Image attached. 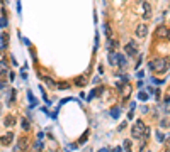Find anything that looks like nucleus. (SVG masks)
<instances>
[{
  "instance_id": "nucleus-1",
  "label": "nucleus",
  "mask_w": 170,
  "mask_h": 152,
  "mask_svg": "<svg viewBox=\"0 0 170 152\" xmlns=\"http://www.w3.org/2000/svg\"><path fill=\"white\" fill-rule=\"evenodd\" d=\"M148 66L155 73H167V69H168V61L163 59V58H158V59H155V61H152Z\"/></svg>"
},
{
  "instance_id": "nucleus-2",
  "label": "nucleus",
  "mask_w": 170,
  "mask_h": 152,
  "mask_svg": "<svg viewBox=\"0 0 170 152\" xmlns=\"http://www.w3.org/2000/svg\"><path fill=\"white\" fill-rule=\"evenodd\" d=\"M143 130H145V123L141 120H136L133 128H131V134H133V137L140 139V137H143Z\"/></svg>"
},
{
  "instance_id": "nucleus-3",
  "label": "nucleus",
  "mask_w": 170,
  "mask_h": 152,
  "mask_svg": "<svg viewBox=\"0 0 170 152\" xmlns=\"http://www.w3.org/2000/svg\"><path fill=\"white\" fill-rule=\"evenodd\" d=\"M140 14H141V17H143V19H150V17H152V5L148 4V2H141Z\"/></svg>"
},
{
  "instance_id": "nucleus-4",
  "label": "nucleus",
  "mask_w": 170,
  "mask_h": 152,
  "mask_svg": "<svg viewBox=\"0 0 170 152\" xmlns=\"http://www.w3.org/2000/svg\"><path fill=\"white\" fill-rule=\"evenodd\" d=\"M109 63H111V64H126L124 58H122L119 52H111V54H109Z\"/></svg>"
},
{
  "instance_id": "nucleus-5",
  "label": "nucleus",
  "mask_w": 170,
  "mask_h": 152,
  "mask_svg": "<svg viewBox=\"0 0 170 152\" xmlns=\"http://www.w3.org/2000/svg\"><path fill=\"white\" fill-rule=\"evenodd\" d=\"M27 147H29V142H27V139H26V137H21V139L17 140L15 150H17V152H26Z\"/></svg>"
},
{
  "instance_id": "nucleus-6",
  "label": "nucleus",
  "mask_w": 170,
  "mask_h": 152,
  "mask_svg": "<svg viewBox=\"0 0 170 152\" xmlns=\"http://www.w3.org/2000/svg\"><path fill=\"white\" fill-rule=\"evenodd\" d=\"M124 49H126V54H128V56H131V58H134V56H136L138 47L134 46V42H129L128 46H124Z\"/></svg>"
},
{
  "instance_id": "nucleus-7",
  "label": "nucleus",
  "mask_w": 170,
  "mask_h": 152,
  "mask_svg": "<svg viewBox=\"0 0 170 152\" xmlns=\"http://www.w3.org/2000/svg\"><path fill=\"white\" fill-rule=\"evenodd\" d=\"M12 140H14V134H12V132H7L5 135H2V137H0V142H2V145H10Z\"/></svg>"
},
{
  "instance_id": "nucleus-8",
  "label": "nucleus",
  "mask_w": 170,
  "mask_h": 152,
  "mask_svg": "<svg viewBox=\"0 0 170 152\" xmlns=\"http://www.w3.org/2000/svg\"><path fill=\"white\" fill-rule=\"evenodd\" d=\"M146 34H148L146 24H140V25L136 27V36H138V37H146Z\"/></svg>"
},
{
  "instance_id": "nucleus-9",
  "label": "nucleus",
  "mask_w": 170,
  "mask_h": 152,
  "mask_svg": "<svg viewBox=\"0 0 170 152\" xmlns=\"http://www.w3.org/2000/svg\"><path fill=\"white\" fill-rule=\"evenodd\" d=\"M156 37H168V29H167L165 25H160L158 29H156Z\"/></svg>"
},
{
  "instance_id": "nucleus-10",
  "label": "nucleus",
  "mask_w": 170,
  "mask_h": 152,
  "mask_svg": "<svg viewBox=\"0 0 170 152\" xmlns=\"http://www.w3.org/2000/svg\"><path fill=\"white\" fill-rule=\"evenodd\" d=\"M14 123H15V117H14V115H7V117L4 118V125H5V127H12Z\"/></svg>"
},
{
  "instance_id": "nucleus-11",
  "label": "nucleus",
  "mask_w": 170,
  "mask_h": 152,
  "mask_svg": "<svg viewBox=\"0 0 170 152\" xmlns=\"http://www.w3.org/2000/svg\"><path fill=\"white\" fill-rule=\"evenodd\" d=\"M43 81L46 83V86H48V88H53V90H55L56 85H55V81H53L51 78H49V76H43Z\"/></svg>"
},
{
  "instance_id": "nucleus-12",
  "label": "nucleus",
  "mask_w": 170,
  "mask_h": 152,
  "mask_svg": "<svg viewBox=\"0 0 170 152\" xmlns=\"http://www.w3.org/2000/svg\"><path fill=\"white\" fill-rule=\"evenodd\" d=\"M129 95H131V85H124V91H122V98H129Z\"/></svg>"
},
{
  "instance_id": "nucleus-13",
  "label": "nucleus",
  "mask_w": 170,
  "mask_h": 152,
  "mask_svg": "<svg viewBox=\"0 0 170 152\" xmlns=\"http://www.w3.org/2000/svg\"><path fill=\"white\" fill-rule=\"evenodd\" d=\"M85 83H87V80H85V78H82V76L75 78V85H77V86H83Z\"/></svg>"
},
{
  "instance_id": "nucleus-14",
  "label": "nucleus",
  "mask_w": 170,
  "mask_h": 152,
  "mask_svg": "<svg viewBox=\"0 0 170 152\" xmlns=\"http://www.w3.org/2000/svg\"><path fill=\"white\" fill-rule=\"evenodd\" d=\"M111 117L112 118H118L119 117V107H112L111 108Z\"/></svg>"
},
{
  "instance_id": "nucleus-15",
  "label": "nucleus",
  "mask_w": 170,
  "mask_h": 152,
  "mask_svg": "<svg viewBox=\"0 0 170 152\" xmlns=\"http://www.w3.org/2000/svg\"><path fill=\"white\" fill-rule=\"evenodd\" d=\"M21 127H22L24 130H29V128H31V123L27 122L26 118H22V120H21Z\"/></svg>"
},
{
  "instance_id": "nucleus-16",
  "label": "nucleus",
  "mask_w": 170,
  "mask_h": 152,
  "mask_svg": "<svg viewBox=\"0 0 170 152\" xmlns=\"http://www.w3.org/2000/svg\"><path fill=\"white\" fill-rule=\"evenodd\" d=\"M122 145H124L126 152H133V149H131V140H124V142H122Z\"/></svg>"
},
{
  "instance_id": "nucleus-17",
  "label": "nucleus",
  "mask_w": 170,
  "mask_h": 152,
  "mask_svg": "<svg viewBox=\"0 0 170 152\" xmlns=\"http://www.w3.org/2000/svg\"><path fill=\"white\" fill-rule=\"evenodd\" d=\"M39 149H43V142H41V139L36 142V145H34V152H39Z\"/></svg>"
},
{
  "instance_id": "nucleus-18",
  "label": "nucleus",
  "mask_w": 170,
  "mask_h": 152,
  "mask_svg": "<svg viewBox=\"0 0 170 152\" xmlns=\"http://www.w3.org/2000/svg\"><path fill=\"white\" fill-rule=\"evenodd\" d=\"M58 88H60V90H67V88H70V85H68V83H60Z\"/></svg>"
},
{
  "instance_id": "nucleus-19",
  "label": "nucleus",
  "mask_w": 170,
  "mask_h": 152,
  "mask_svg": "<svg viewBox=\"0 0 170 152\" xmlns=\"http://www.w3.org/2000/svg\"><path fill=\"white\" fill-rule=\"evenodd\" d=\"M167 125H168V120H162V123H160V127H162V128H167Z\"/></svg>"
},
{
  "instance_id": "nucleus-20",
  "label": "nucleus",
  "mask_w": 170,
  "mask_h": 152,
  "mask_svg": "<svg viewBox=\"0 0 170 152\" xmlns=\"http://www.w3.org/2000/svg\"><path fill=\"white\" fill-rule=\"evenodd\" d=\"M156 139H158L160 142H163V135H162V132H156Z\"/></svg>"
},
{
  "instance_id": "nucleus-21",
  "label": "nucleus",
  "mask_w": 170,
  "mask_h": 152,
  "mask_svg": "<svg viewBox=\"0 0 170 152\" xmlns=\"http://www.w3.org/2000/svg\"><path fill=\"white\" fill-rule=\"evenodd\" d=\"M0 25H2V27H5V25H7V20H5V17H2V20H0Z\"/></svg>"
},
{
  "instance_id": "nucleus-22",
  "label": "nucleus",
  "mask_w": 170,
  "mask_h": 152,
  "mask_svg": "<svg viewBox=\"0 0 170 152\" xmlns=\"http://www.w3.org/2000/svg\"><path fill=\"white\" fill-rule=\"evenodd\" d=\"M140 98H141V100H146L148 95H146V93H140Z\"/></svg>"
},
{
  "instance_id": "nucleus-23",
  "label": "nucleus",
  "mask_w": 170,
  "mask_h": 152,
  "mask_svg": "<svg viewBox=\"0 0 170 152\" xmlns=\"http://www.w3.org/2000/svg\"><path fill=\"white\" fill-rule=\"evenodd\" d=\"M112 152H122V147H114V150Z\"/></svg>"
},
{
  "instance_id": "nucleus-24",
  "label": "nucleus",
  "mask_w": 170,
  "mask_h": 152,
  "mask_svg": "<svg viewBox=\"0 0 170 152\" xmlns=\"http://www.w3.org/2000/svg\"><path fill=\"white\" fill-rule=\"evenodd\" d=\"M99 152H109V149H100Z\"/></svg>"
},
{
  "instance_id": "nucleus-25",
  "label": "nucleus",
  "mask_w": 170,
  "mask_h": 152,
  "mask_svg": "<svg viewBox=\"0 0 170 152\" xmlns=\"http://www.w3.org/2000/svg\"><path fill=\"white\" fill-rule=\"evenodd\" d=\"M2 58H4V56H2V52H0V59H2Z\"/></svg>"
},
{
  "instance_id": "nucleus-26",
  "label": "nucleus",
  "mask_w": 170,
  "mask_h": 152,
  "mask_svg": "<svg viewBox=\"0 0 170 152\" xmlns=\"http://www.w3.org/2000/svg\"><path fill=\"white\" fill-rule=\"evenodd\" d=\"M146 152H152V150H146Z\"/></svg>"
},
{
  "instance_id": "nucleus-27",
  "label": "nucleus",
  "mask_w": 170,
  "mask_h": 152,
  "mask_svg": "<svg viewBox=\"0 0 170 152\" xmlns=\"http://www.w3.org/2000/svg\"><path fill=\"white\" fill-rule=\"evenodd\" d=\"M167 152H168V150H167Z\"/></svg>"
},
{
  "instance_id": "nucleus-28",
  "label": "nucleus",
  "mask_w": 170,
  "mask_h": 152,
  "mask_svg": "<svg viewBox=\"0 0 170 152\" xmlns=\"http://www.w3.org/2000/svg\"><path fill=\"white\" fill-rule=\"evenodd\" d=\"M0 110H2V108H0Z\"/></svg>"
}]
</instances>
